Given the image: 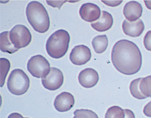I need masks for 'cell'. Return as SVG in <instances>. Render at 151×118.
Instances as JSON below:
<instances>
[{
	"label": "cell",
	"instance_id": "1",
	"mask_svg": "<svg viewBox=\"0 0 151 118\" xmlns=\"http://www.w3.org/2000/svg\"><path fill=\"white\" fill-rule=\"evenodd\" d=\"M111 60L119 72L127 75L137 74L142 64L139 48L134 42L125 39L117 41L113 46Z\"/></svg>",
	"mask_w": 151,
	"mask_h": 118
},
{
	"label": "cell",
	"instance_id": "2",
	"mask_svg": "<svg viewBox=\"0 0 151 118\" xmlns=\"http://www.w3.org/2000/svg\"><path fill=\"white\" fill-rule=\"evenodd\" d=\"M26 16L35 31L44 33L48 30L50 18L47 11L41 3L35 1L29 3L26 8Z\"/></svg>",
	"mask_w": 151,
	"mask_h": 118
},
{
	"label": "cell",
	"instance_id": "3",
	"mask_svg": "<svg viewBox=\"0 0 151 118\" xmlns=\"http://www.w3.org/2000/svg\"><path fill=\"white\" fill-rule=\"evenodd\" d=\"M70 37L64 30H59L49 37L46 43L48 54L52 58L60 59L64 56L68 49Z\"/></svg>",
	"mask_w": 151,
	"mask_h": 118
},
{
	"label": "cell",
	"instance_id": "4",
	"mask_svg": "<svg viewBox=\"0 0 151 118\" xmlns=\"http://www.w3.org/2000/svg\"><path fill=\"white\" fill-rule=\"evenodd\" d=\"M7 88L12 94L21 95L27 92L30 86L27 75L22 69H15L11 72L7 80Z\"/></svg>",
	"mask_w": 151,
	"mask_h": 118
},
{
	"label": "cell",
	"instance_id": "5",
	"mask_svg": "<svg viewBox=\"0 0 151 118\" xmlns=\"http://www.w3.org/2000/svg\"><path fill=\"white\" fill-rule=\"evenodd\" d=\"M48 61L41 55H36L30 58L27 63V70L34 77L45 78L50 71Z\"/></svg>",
	"mask_w": 151,
	"mask_h": 118
},
{
	"label": "cell",
	"instance_id": "6",
	"mask_svg": "<svg viewBox=\"0 0 151 118\" xmlns=\"http://www.w3.org/2000/svg\"><path fill=\"white\" fill-rule=\"evenodd\" d=\"M11 42L17 49L24 48L32 41V34L29 30L23 25H17L9 33Z\"/></svg>",
	"mask_w": 151,
	"mask_h": 118
},
{
	"label": "cell",
	"instance_id": "7",
	"mask_svg": "<svg viewBox=\"0 0 151 118\" xmlns=\"http://www.w3.org/2000/svg\"><path fill=\"white\" fill-rule=\"evenodd\" d=\"M42 84L43 86L49 90H56L59 89L64 83V75L62 71L54 67L50 69L49 74L42 78Z\"/></svg>",
	"mask_w": 151,
	"mask_h": 118
},
{
	"label": "cell",
	"instance_id": "8",
	"mask_svg": "<svg viewBox=\"0 0 151 118\" xmlns=\"http://www.w3.org/2000/svg\"><path fill=\"white\" fill-rule=\"evenodd\" d=\"M91 57L90 49L85 45H78L74 47L70 54V60L75 65H83L88 62Z\"/></svg>",
	"mask_w": 151,
	"mask_h": 118
},
{
	"label": "cell",
	"instance_id": "9",
	"mask_svg": "<svg viewBox=\"0 0 151 118\" xmlns=\"http://www.w3.org/2000/svg\"><path fill=\"white\" fill-rule=\"evenodd\" d=\"M100 9L93 3H85L82 5L79 14L81 18L86 22H92L98 20L100 17Z\"/></svg>",
	"mask_w": 151,
	"mask_h": 118
},
{
	"label": "cell",
	"instance_id": "10",
	"mask_svg": "<svg viewBox=\"0 0 151 118\" xmlns=\"http://www.w3.org/2000/svg\"><path fill=\"white\" fill-rule=\"evenodd\" d=\"M74 105V98L72 94L64 92L58 95L54 101V107L59 112L69 111Z\"/></svg>",
	"mask_w": 151,
	"mask_h": 118
},
{
	"label": "cell",
	"instance_id": "11",
	"mask_svg": "<svg viewBox=\"0 0 151 118\" xmlns=\"http://www.w3.org/2000/svg\"><path fill=\"white\" fill-rule=\"evenodd\" d=\"M97 72L92 68H86L82 70L78 77L80 84L85 88H91L99 82Z\"/></svg>",
	"mask_w": 151,
	"mask_h": 118
},
{
	"label": "cell",
	"instance_id": "12",
	"mask_svg": "<svg viewBox=\"0 0 151 118\" xmlns=\"http://www.w3.org/2000/svg\"><path fill=\"white\" fill-rule=\"evenodd\" d=\"M123 12L127 20L129 22H135L142 16L143 7L139 3L131 1L125 4Z\"/></svg>",
	"mask_w": 151,
	"mask_h": 118
},
{
	"label": "cell",
	"instance_id": "13",
	"mask_svg": "<svg viewBox=\"0 0 151 118\" xmlns=\"http://www.w3.org/2000/svg\"><path fill=\"white\" fill-rule=\"evenodd\" d=\"M122 29L124 33L130 37H139L145 30V25L141 19L135 22H129L124 20L122 24Z\"/></svg>",
	"mask_w": 151,
	"mask_h": 118
},
{
	"label": "cell",
	"instance_id": "14",
	"mask_svg": "<svg viewBox=\"0 0 151 118\" xmlns=\"http://www.w3.org/2000/svg\"><path fill=\"white\" fill-rule=\"evenodd\" d=\"M113 24V18L109 12L102 11L100 18L91 24V27L97 31L104 32L109 30Z\"/></svg>",
	"mask_w": 151,
	"mask_h": 118
},
{
	"label": "cell",
	"instance_id": "15",
	"mask_svg": "<svg viewBox=\"0 0 151 118\" xmlns=\"http://www.w3.org/2000/svg\"><path fill=\"white\" fill-rule=\"evenodd\" d=\"M9 31H4L1 33V51L3 52H7L9 54H13L17 52L18 49L16 48L12 44L10 40Z\"/></svg>",
	"mask_w": 151,
	"mask_h": 118
},
{
	"label": "cell",
	"instance_id": "16",
	"mask_svg": "<svg viewBox=\"0 0 151 118\" xmlns=\"http://www.w3.org/2000/svg\"><path fill=\"white\" fill-rule=\"evenodd\" d=\"M92 45L96 53H103L105 51H106L108 45V39L107 36L105 34L96 36L92 41Z\"/></svg>",
	"mask_w": 151,
	"mask_h": 118
},
{
	"label": "cell",
	"instance_id": "17",
	"mask_svg": "<svg viewBox=\"0 0 151 118\" xmlns=\"http://www.w3.org/2000/svg\"><path fill=\"white\" fill-rule=\"evenodd\" d=\"M142 78H138L137 79L134 80L130 84L129 89L131 95L136 99H144L146 98V97H145L141 92L140 90V83L142 80Z\"/></svg>",
	"mask_w": 151,
	"mask_h": 118
},
{
	"label": "cell",
	"instance_id": "18",
	"mask_svg": "<svg viewBox=\"0 0 151 118\" xmlns=\"http://www.w3.org/2000/svg\"><path fill=\"white\" fill-rule=\"evenodd\" d=\"M139 87L142 94L145 97H151V75L142 78Z\"/></svg>",
	"mask_w": 151,
	"mask_h": 118
},
{
	"label": "cell",
	"instance_id": "19",
	"mask_svg": "<svg viewBox=\"0 0 151 118\" xmlns=\"http://www.w3.org/2000/svg\"><path fill=\"white\" fill-rule=\"evenodd\" d=\"M124 110L119 106L109 108L105 114V118H124Z\"/></svg>",
	"mask_w": 151,
	"mask_h": 118
},
{
	"label": "cell",
	"instance_id": "20",
	"mask_svg": "<svg viewBox=\"0 0 151 118\" xmlns=\"http://www.w3.org/2000/svg\"><path fill=\"white\" fill-rule=\"evenodd\" d=\"M0 60H1V85L0 86L3 87L6 80V77L9 71L10 64V62L5 58H1Z\"/></svg>",
	"mask_w": 151,
	"mask_h": 118
},
{
	"label": "cell",
	"instance_id": "21",
	"mask_svg": "<svg viewBox=\"0 0 151 118\" xmlns=\"http://www.w3.org/2000/svg\"><path fill=\"white\" fill-rule=\"evenodd\" d=\"M73 118H99L97 114L92 110L79 109L74 112Z\"/></svg>",
	"mask_w": 151,
	"mask_h": 118
},
{
	"label": "cell",
	"instance_id": "22",
	"mask_svg": "<svg viewBox=\"0 0 151 118\" xmlns=\"http://www.w3.org/2000/svg\"><path fill=\"white\" fill-rule=\"evenodd\" d=\"M143 43L145 48L149 51H151V30L147 32L145 36Z\"/></svg>",
	"mask_w": 151,
	"mask_h": 118
},
{
	"label": "cell",
	"instance_id": "23",
	"mask_svg": "<svg viewBox=\"0 0 151 118\" xmlns=\"http://www.w3.org/2000/svg\"><path fill=\"white\" fill-rule=\"evenodd\" d=\"M143 113L147 117H151V101L149 102L143 109Z\"/></svg>",
	"mask_w": 151,
	"mask_h": 118
},
{
	"label": "cell",
	"instance_id": "24",
	"mask_svg": "<svg viewBox=\"0 0 151 118\" xmlns=\"http://www.w3.org/2000/svg\"><path fill=\"white\" fill-rule=\"evenodd\" d=\"M102 2L111 7H115L120 5L122 1H102Z\"/></svg>",
	"mask_w": 151,
	"mask_h": 118
},
{
	"label": "cell",
	"instance_id": "25",
	"mask_svg": "<svg viewBox=\"0 0 151 118\" xmlns=\"http://www.w3.org/2000/svg\"><path fill=\"white\" fill-rule=\"evenodd\" d=\"M124 118H135V114L132 111L129 109H124Z\"/></svg>",
	"mask_w": 151,
	"mask_h": 118
},
{
	"label": "cell",
	"instance_id": "26",
	"mask_svg": "<svg viewBox=\"0 0 151 118\" xmlns=\"http://www.w3.org/2000/svg\"><path fill=\"white\" fill-rule=\"evenodd\" d=\"M7 118H24L22 115L18 113H11Z\"/></svg>",
	"mask_w": 151,
	"mask_h": 118
},
{
	"label": "cell",
	"instance_id": "27",
	"mask_svg": "<svg viewBox=\"0 0 151 118\" xmlns=\"http://www.w3.org/2000/svg\"><path fill=\"white\" fill-rule=\"evenodd\" d=\"M144 2L145 3L147 8L151 10V1H145Z\"/></svg>",
	"mask_w": 151,
	"mask_h": 118
},
{
	"label": "cell",
	"instance_id": "28",
	"mask_svg": "<svg viewBox=\"0 0 151 118\" xmlns=\"http://www.w3.org/2000/svg\"><path fill=\"white\" fill-rule=\"evenodd\" d=\"M26 118H29V117H26Z\"/></svg>",
	"mask_w": 151,
	"mask_h": 118
}]
</instances>
